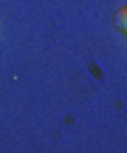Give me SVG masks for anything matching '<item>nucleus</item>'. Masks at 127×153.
Returning a JSON list of instances; mask_svg holds the SVG:
<instances>
[{"mask_svg": "<svg viewBox=\"0 0 127 153\" xmlns=\"http://www.w3.org/2000/svg\"><path fill=\"white\" fill-rule=\"evenodd\" d=\"M116 26H119V28H124V31H127V9H122V11L116 14Z\"/></svg>", "mask_w": 127, "mask_h": 153, "instance_id": "obj_1", "label": "nucleus"}]
</instances>
